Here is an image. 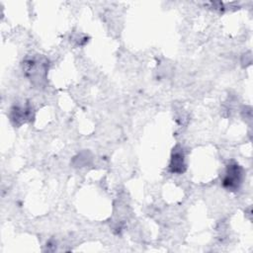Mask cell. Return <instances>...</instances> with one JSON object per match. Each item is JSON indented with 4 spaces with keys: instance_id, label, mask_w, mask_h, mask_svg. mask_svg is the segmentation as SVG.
<instances>
[{
    "instance_id": "cell-4",
    "label": "cell",
    "mask_w": 253,
    "mask_h": 253,
    "mask_svg": "<svg viewBox=\"0 0 253 253\" xmlns=\"http://www.w3.org/2000/svg\"><path fill=\"white\" fill-rule=\"evenodd\" d=\"M32 109L29 105L26 106H14L11 109L10 118L15 126H20L31 118Z\"/></svg>"
},
{
    "instance_id": "cell-3",
    "label": "cell",
    "mask_w": 253,
    "mask_h": 253,
    "mask_svg": "<svg viewBox=\"0 0 253 253\" xmlns=\"http://www.w3.org/2000/svg\"><path fill=\"white\" fill-rule=\"evenodd\" d=\"M169 169L172 173L182 174L186 170V163H185V155L183 148L180 146H176L173 149Z\"/></svg>"
},
{
    "instance_id": "cell-1",
    "label": "cell",
    "mask_w": 253,
    "mask_h": 253,
    "mask_svg": "<svg viewBox=\"0 0 253 253\" xmlns=\"http://www.w3.org/2000/svg\"><path fill=\"white\" fill-rule=\"evenodd\" d=\"M23 70L26 77L36 87H42L45 84L48 70V60L40 54L32 55L25 59Z\"/></svg>"
},
{
    "instance_id": "cell-2",
    "label": "cell",
    "mask_w": 253,
    "mask_h": 253,
    "mask_svg": "<svg viewBox=\"0 0 253 253\" xmlns=\"http://www.w3.org/2000/svg\"><path fill=\"white\" fill-rule=\"evenodd\" d=\"M242 168L238 163L231 161L225 169V173L223 175L221 184L224 189L227 191H236L239 189L242 183Z\"/></svg>"
}]
</instances>
